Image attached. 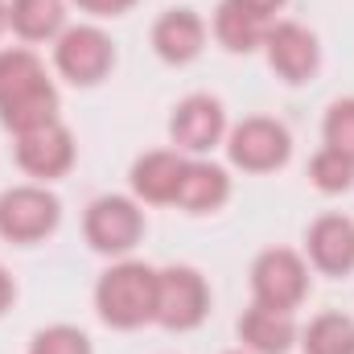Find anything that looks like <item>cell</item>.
Instances as JSON below:
<instances>
[{"mask_svg":"<svg viewBox=\"0 0 354 354\" xmlns=\"http://www.w3.org/2000/svg\"><path fill=\"white\" fill-rule=\"evenodd\" d=\"M58 120V91L33 50H0V124L29 132Z\"/></svg>","mask_w":354,"mask_h":354,"instance_id":"1","label":"cell"},{"mask_svg":"<svg viewBox=\"0 0 354 354\" xmlns=\"http://www.w3.org/2000/svg\"><path fill=\"white\" fill-rule=\"evenodd\" d=\"M95 305L99 317L115 330H136L145 322H153L157 309V272L136 260L107 268L95 284Z\"/></svg>","mask_w":354,"mask_h":354,"instance_id":"2","label":"cell"},{"mask_svg":"<svg viewBox=\"0 0 354 354\" xmlns=\"http://www.w3.org/2000/svg\"><path fill=\"white\" fill-rule=\"evenodd\" d=\"M62 218V206L41 185H17L0 194V235L8 243H37L46 239Z\"/></svg>","mask_w":354,"mask_h":354,"instance_id":"3","label":"cell"},{"mask_svg":"<svg viewBox=\"0 0 354 354\" xmlns=\"http://www.w3.org/2000/svg\"><path fill=\"white\" fill-rule=\"evenodd\" d=\"M210 309V292L206 280L194 268H165L157 272V309L153 322H161L165 330H194Z\"/></svg>","mask_w":354,"mask_h":354,"instance_id":"4","label":"cell"},{"mask_svg":"<svg viewBox=\"0 0 354 354\" xmlns=\"http://www.w3.org/2000/svg\"><path fill=\"white\" fill-rule=\"evenodd\" d=\"M252 288H256V301L268 309H297L309 292V268L297 252L288 248H272L264 252L256 268H252Z\"/></svg>","mask_w":354,"mask_h":354,"instance_id":"5","label":"cell"},{"mask_svg":"<svg viewBox=\"0 0 354 354\" xmlns=\"http://www.w3.org/2000/svg\"><path fill=\"white\" fill-rule=\"evenodd\" d=\"M145 231V218L136 210L132 198H120V194H107V198H95L87 210V243L103 256H124L136 248Z\"/></svg>","mask_w":354,"mask_h":354,"instance_id":"6","label":"cell"},{"mask_svg":"<svg viewBox=\"0 0 354 354\" xmlns=\"http://www.w3.org/2000/svg\"><path fill=\"white\" fill-rule=\"evenodd\" d=\"M54 62L58 71L71 79V83H99L111 62H115V50H111V37L95 25H75V29H62L58 46H54Z\"/></svg>","mask_w":354,"mask_h":354,"instance_id":"7","label":"cell"},{"mask_svg":"<svg viewBox=\"0 0 354 354\" xmlns=\"http://www.w3.org/2000/svg\"><path fill=\"white\" fill-rule=\"evenodd\" d=\"M231 161L248 174H268V169H280L292 153V140L288 132L276 124V120H264V115H252L243 120L235 132H231Z\"/></svg>","mask_w":354,"mask_h":354,"instance_id":"8","label":"cell"},{"mask_svg":"<svg viewBox=\"0 0 354 354\" xmlns=\"http://www.w3.org/2000/svg\"><path fill=\"white\" fill-rule=\"evenodd\" d=\"M17 165L33 177H62L75 165V136L54 120L17 136Z\"/></svg>","mask_w":354,"mask_h":354,"instance_id":"9","label":"cell"},{"mask_svg":"<svg viewBox=\"0 0 354 354\" xmlns=\"http://www.w3.org/2000/svg\"><path fill=\"white\" fill-rule=\"evenodd\" d=\"M223 128H227L223 103L210 99V95H189V99H181L177 111H174V120H169V136H174L177 149H185V153H206V149H214L218 136H223Z\"/></svg>","mask_w":354,"mask_h":354,"instance_id":"10","label":"cell"},{"mask_svg":"<svg viewBox=\"0 0 354 354\" xmlns=\"http://www.w3.org/2000/svg\"><path fill=\"white\" fill-rule=\"evenodd\" d=\"M264 46H268L272 71H276L280 79H288V83H305V79L317 71V37H313L305 25H297V21L272 25L268 37H264Z\"/></svg>","mask_w":354,"mask_h":354,"instance_id":"11","label":"cell"},{"mask_svg":"<svg viewBox=\"0 0 354 354\" xmlns=\"http://www.w3.org/2000/svg\"><path fill=\"white\" fill-rule=\"evenodd\" d=\"M309 256L330 276H346L354 268V218L326 214L309 227Z\"/></svg>","mask_w":354,"mask_h":354,"instance_id":"12","label":"cell"},{"mask_svg":"<svg viewBox=\"0 0 354 354\" xmlns=\"http://www.w3.org/2000/svg\"><path fill=\"white\" fill-rule=\"evenodd\" d=\"M202 41H206V25H202V17L198 12H189V8H174V12H165L157 25H153V46H157V54L165 58V62H189V58H198L202 54Z\"/></svg>","mask_w":354,"mask_h":354,"instance_id":"13","label":"cell"},{"mask_svg":"<svg viewBox=\"0 0 354 354\" xmlns=\"http://www.w3.org/2000/svg\"><path fill=\"white\" fill-rule=\"evenodd\" d=\"M227 198H231V177L223 174L218 165L185 161V174H181V185H177V198H174L181 210L206 214V210H218Z\"/></svg>","mask_w":354,"mask_h":354,"instance_id":"14","label":"cell"},{"mask_svg":"<svg viewBox=\"0 0 354 354\" xmlns=\"http://www.w3.org/2000/svg\"><path fill=\"white\" fill-rule=\"evenodd\" d=\"M239 338H243L256 354H288L292 338H297L292 313H288V309H268V305L256 301V305L239 317Z\"/></svg>","mask_w":354,"mask_h":354,"instance_id":"15","label":"cell"},{"mask_svg":"<svg viewBox=\"0 0 354 354\" xmlns=\"http://www.w3.org/2000/svg\"><path fill=\"white\" fill-rule=\"evenodd\" d=\"M181 174H185V161L169 153V149H157V153H145L136 165H132V189L145 198V202H174L177 185H181Z\"/></svg>","mask_w":354,"mask_h":354,"instance_id":"16","label":"cell"},{"mask_svg":"<svg viewBox=\"0 0 354 354\" xmlns=\"http://www.w3.org/2000/svg\"><path fill=\"white\" fill-rule=\"evenodd\" d=\"M268 29H272V25H268V17H260V12H248V8L235 4V0H223V4H218L214 33H218V41H223L231 54H248V50L264 46Z\"/></svg>","mask_w":354,"mask_h":354,"instance_id":"17","label":"cell"},{"mask_svg":"<svg viewBox=\"0 0 354 354\" xmlns=\"http://www.w3.org/2000/svg\"><path fill=\"white\" fill-rule=\"evenodd\" d=\"M8 25L25 41L58 37L62 25H66V0H12L8 4Z\"/></svg>","mask_w":354,"mask_h":354,"instance_id":"18","label":"cell"},{"mask_svg":"<svg viewBox=\"0 0 354 354\" xmlns=\"http://www.w3.org/2000/svg\"><path fill=\"white\" fill-rule=\"evenodd\" d=\"M305 354H354V322L346 313H322L305 330Z\"/></svg>","mask_w":354,"mask_h":354,"instance_id":"19","label":"cell"},{"mask_svg":"<svg viewBox=\"0 0 354 354\" xmlns=\"http://www.w3.org/2000/svg\"><path fill=\"white\" fill-rule=\"evenodd\" d=\"M309 177H313L317 189H326V194H342V189H351L354 185V157H346V153H338V149L326 145V149L313 157Z\"/></svg>","mask_w":354,"mask_h":354,"instance_id":"20","label":"cell"},{"mask_svg":"<svg viewBox=\"0 0 354 354\" xmlns=\"http://www.w3.org/2000/svg\"><path fill=\"white\" fill-rule=\"evenodd\" d=\"M29 354H91V342L75 326H50V330H41L33 338Z\"/></svg>","mask_w":354,"mask_h":354,"instance_id":"21","label":"cell"},{"mask_svg":"<svg viewBox=\"0 0 354 354\" xmlns=\"http://www.w3.org/2000/svg\"><path fill=\"white\" fill-rule=\"evenodd\" d=\"M326 145L354 157V99H338L326 111Z\"/></svg>","mask_w":354,"mask_h":354,"instance_id":"22","label":"cell"},{"mask_svg":"<svg viewBox=\"0 0 354 354\" xmlns=\"http://www.w3.org/2000/svg\"><path fill=\"white\" fill-rule=\"evenodd\" d=\"M79 8H87L95 17H120V12H128L136 0H75Z\"/></svg>","mask_w":354,"mask_h":354,"instance_id":"23","label":"cell"},{"mask_svg":"<svg viewBox=\"0 0 354 354\" xmlns=\"http://www.w3.org/2000/svg\"><path fill=\"white\" fill-rule=\"evenodd\" d=\"M235 4H243L248 12H260V17H268V12H276L284 0H235Z\"/></svg>","mask_w":354,"mask_h":354,"instance_id":"24","label":"cell"},{"mask_svg":"<svg viewBox=\"0 0 354 354\" xmlns=\"http://www.w3.org/2000/svg\"><path fill=\"white\" fill-rule=\"evenodd\" d=\"M12 297H17V288H12V276H8V272L0 268V313H4L8 305H12Z\"/></svg>","mask_w":354,"mask_h":354,"instance_id":"25","label":"cell"},{"mask_svg":"<svg viewBox=\"0 0 354 354\" xmlns=\"http://www.w3.org/2000/svg\"><path fill=\"white\" fill-rule=\"evenodd\" d=\"M8 25V8H4V0H0V29Z\"/></svg>","mask_w":354,"mask_h":354,"instance_id":"26","label":"cell"}]
</instances>
